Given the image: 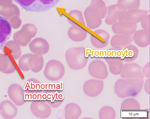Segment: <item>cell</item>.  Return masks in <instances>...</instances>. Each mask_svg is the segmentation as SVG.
<instances>
[{"label": "cell", "mask_w": 150, "mask_h": 119, "mask_svg": "<svg viewBox=\"0 0 150 119\" xmlns=\"http://www.w3.org/2000/svg\"><path fill=\"white\" fill-rule=\"evenodd\" d=\"M88 53L83 47H72L66 52L65 58L69 67L74 70L82 68L86 63Z\"/></svg>", "instance_id": "1"}, {"label": "cell", "mask_w": 150, "mask_h": 119, "mask_svg": "<svg viewBox=\"0 0 150 119\" xmlns=\"http://www.w3.org/2000/svg\"><path fill=\"white\" fill-rule=\"evenodd\" d=\"M27 11L42 12L55 6L60 0H13Z\"/></svg>", "instance_id": "2"}, {"label": "cell", "mask_w": 150, "mask_h": 119, "mask_svg": "<svg viewBox=\"0 0 150 119\" xmlns=\"http://www.w3.org/2000/svg\"><path fill=\"white\" fill-rule=\"evenodd\" d=\"M44 74L48 80L56 81L61 79L65 74V68L63 64L57 60L52 59L46 63Z\"/></svg>", "instance_id": "3"}, {"label": "cell", "mask_w": 150, "mask_h": 119, "mask_svg": "<svg viewBox=\"0 0 150 119\" xmlns=\"http://www.w3.org/2000/svg\"><path fill=\"white\" fill-rule=\"evenodd\" d=\"M84 16L87 26L89 29L93 30L98 28L102 23L100 14L94 4L88 7L84 12Z\"/></svg>", "instance_id": "4"}, {"label": "cell", "mask_w": 150, "mask_h": 119, "mask_svg": "<svg viewBox=\"0 0 150 119\" xmlns=\"http://www.w3.org/2000/svg\"><path fill=\"white\" fill-rule=\"evenodd\" d=\"M112 30L115 34L131 35L136 31L137 23L130 21H118L112 25Z\"/></svg>", "instance_id": "5"}, {"label": "cell", "mask_w": 150, "mask_h": 119, "mask_svg": "<svg viewBox=\"0 0 150 119\" xmlns=\"http://www.w3.org/2000/svg\"><path fill=\"white\" fill-rule=\"evenodd\" d=\"M107 9V16L105 21L109 25H112L117 21L127 11L125 7L121 4L109 6Z\"/></svg>", "instance_id": "6"}, {"label": "cell", "mask_w": 150, "mask_h": 119, "mask_svg": "<svg viewBox=\"0 0 150 119\" xmlns=\"http://www.w3.org/2000/svg\"><path fill=\"white\" fill-rule=\"evenodd\" d=\"M30 108L33 114L40 118H47L51 113V108L50 106L42 101L33 102L31 104Z\"/></svg>", "instance_id": "7"}, {"label": "cell", "mask_w": 150, "mask_h": 119, "mask_svg": "<svg viewBox=\"0 0 150 119\" xmlns=\"http://www.w3.org/2000/svg\"><path fill=\"white\" fill-rule=\"evenodd\" d=\"M8 93L10 99L16 105L21 106L25 102L24 89L19 84H11L8 88Z\"/></svg>", "instance_id": "8"}, {"label": "cell", "mask_w": 150, "mask_h": 119, "mask_svg": "<svg viewBox=\"0 0 150 119\" xmlns=\"http://www.w3.org/2000/svg\"><path fill=\"white\" fill-rule=\"evenodd\" d=\"M110 38V34L107 32L103 30L98 29L92 33L90 40L94 47L102 48L107 45Z\"/></svg>", "instance_id": "9"}, {"label": "cell", "mask_w": 150, "mask_h": 119, "mask_svg": "<svg viewBox=\"0 0 150 119\" xmlns=\"http://www.w3.org/2000/svg\"><path fill=\"white\" fill-rule=\"evenodd\" d=\"M149 11L133 8L127 10L125 13L119 19L118 21H130L138 23L147 15Z\"/></svg>", "instance_id": "10"}, {"label": "cell", "mask_w": 150, "mask_h": 119, "mask_svg": "<svg viewBox=\"0 0 150 119\" xmlns=\"http://www.w3.org/2000/svg\"><path fill=\"white\" fill-rule=\"evenodd\" d=\"M12 33L11 25L8 20L0 16V50L9 39Z\"/></svg>", "instance_id": "11"}, {"label": "cell", "mask_w": 150, "mask_h": 119, "mask_svg": "<svg viewBox=\"0 0 150 119\" xmlns=\"http://www.w3.org/2000/svg\"><path fill=\"white\" fill-rule=\"evenodd\" d=\"M49 48L47 41L42 38L38 37L35 38L30 44V49L35 54L41 55L45 54L48 52Z\"/></svg>", "instance_id": "12"}, {"label": "cell", "mask_w": 150, "mask_h": 119, "mask_svg": "<svg viewBox=\"0 0 150 119\" xmlns=\"http://www.w3.org/2000/svg\"><path fill=\"white\" fill-rule=\"evenodd\" d=\"M17 109L15 105L8 100L2 101L0 104V115L4 118L11 119L17 114Z\"/></svg>", "instance_id": "13"}, {"label": "cell", "mask_w": 150, "mask_h": 119, "mask_svg": "<svg viewBox=\"0 0 150 119\" xmlns=\"http://www.w3.org/2000/svg\"><path fill=\"white\" fill-rule=\"evenodd\" d=\"M133 40L131 35L115 34L112 37L110 44L112 47L122 50L130 44Z\"/></svg>", "instance_id": "14"}, {"label": "cell", "mask_w": 150, "mask_h": 119, "mask_svg": "<svg viewBox=\"0 0 150 119\" xmlns=\"http://www.w3.org/2000/svg\"><path fill=\"white\" fill-rule=\"evenodd\" d=\"M67 34L71 40L75 42H80L86 38L87 32L82 26L72 25L69 28Z\"/></svg>", "instance_id": "15"}, {"label": "cell", "mask_w": 150, "mask_h": 119, "mask_svg": "<svg viewBox=\"0 0 150 119\" xmlns=\"http://www.w3.org/2000/svg\"><path fill=\"white\" fill-rule=\"evenodd\" d=\"M133 34V40L138 46L144 47L149 45V33L143 29H141L135 31Z\"/></svg>", "instance_id": "16"}, {"label": "cell", "mask_w": 150, "mask_h": 119, "mask_svg": "<svg viewBox=\"0 0 150 119\" xmlns=\"http://www.w3.org/2000/svg\"><path fill=\"white\" fill-rule=\"evenodd\" d=\"M65 118L66 119H78L81 114V110L77 104L70 103L64 107Z\"/></svg>", "instance_id": "17"}, {"label": "cell", "mask_w": 150, "mask_h": 119, "mask_svg": "<svg viewBox=\"0 0 150 119\" xmlns=\"http://www.w3.org/2000/svg\"><path fill=\"white\" fill-rule=\"evenodd\" d=\"M44 61L42 55L37 54L32 55L30 57L29 64L30 69L34 73L41 71L44 65Z\"/></svg>", "instance_id": "18"}, {"label": "cell", "mask_w": 150, "mask_h": 119, "mask_svg": "<svg viewBox=\"0 0 150 119\" xmlns=\"http://www.w3.org/2000/svg\"><path fill=\"white\" fill-rule=\"evenodd\" d=\"M67 20L72 25L82 26L85 25V23L82 13L77 10L71 11L67 16Z\"/></svg>", "instance_id": "19"}, {"label": "cell", "mask_w": 150, "mask_h": 119, "mask_svg": "<svg viewBox=\"0 0 150 119\" xmlns=\"http://www.w3.org/2000/svg\"><path fill=\"white\" fill-rule=\"evenodd\" d=\"M15 70V66L7 58L4 56L0 58V72L6 74H9L14 72Z\"/></svg>", "instance_id": "20"}, {"label": "cell", "mask_w": 150, "mask_h": 119, "mask_svg": "<svg viewBox=\"0 0 150 119\" xmlns=\"http://www.w3.org/2000/svg\"><path fill=\"white\" fill-rule=\"evenodd\" d=\"M138 53V50L134 45L129 44L123 50H122L121 59H123L126 57H132L135 55H137Z\"/></svg>", "instance_id": "21"}, {"label": "cell", "mask_w": 150, "mask_h": 119, "mask_svg": "<svg viewBox=\"0 0 150 119\" xmlns=\"http://www.w3.org/2000/svg\"><path fill=\"white\" fill-rule=\"evenodd\" d=\"M32 54H29L24 56L21 59L18 63V66L19 69L23 71H28L30 69L29 64L30 57Z\"/></svg>", "instance_id": "22"}, {"label": "cell", "mask_w": 150, "mask_h": 119, "mask_svg": "<svg viewBox=\"0 0 150 119\" xmlns=\"http://www.w3.org/2000/svg\"><path fill=\"white\" fill-rule=\"evenodd\" d=\"M95 5L98 10L102 19L104 18L106 16L108 9L105 5L103 2L94 1Z\"/></svg>", "instance_id": "23"}, {"label": "cell", "mask_w": 150, "mask_h": 119, "mask_svg": "<svg viewBox=\"0 0 150 119\" xmlns=\"http://www.w3.org/2000/svg\"><path fill=\"white\" fill-rule=\"evenodd\" d=\"M141 25L143 29L150 33V16L147 14L141 21Z\"/></svg>", "instance_id": "24"}, {"label": "cell", "mask_w": 150, "mask_h": 119, "mask_svg": "<svg viewBox=\"0 0 150 119\" xmlns=\"http://www.w3.org/2000/svg\"><path fill=\"white\" fill-rule=\"evenodd\" d=\"M94 54V56L96 57H98L99 56V53L98 51H96L95 52Z\"/></svg>", "instance_id": "25"}]
</instances>
